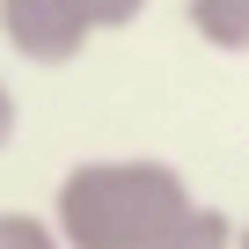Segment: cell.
<instances>
[{
	"instance_id": "cell-1",
	"label": "cell",
	"mask_w": 249,
	"mask_h": 249,
	"mask_svg": "<svg viewBox=\"0 0 249 249\" xmlns=\"http://www.w3.org/2000/svg\"><path fill=\"white\" fill-rule=\"evenodd\" d=\"M191 213V176L154 154H88L52 183V227L66 249H161Z\"/></svg>"
},
{
	"instance_id": "cell-2",
	"label": "cell",
	"mask_w": 249,
	"mask_h": 249,
	"mask_svg": "<svg viewBox=\"0 0 249 249\" xmlns=\"http://www.w3.org/2000/svg\"><path fill=\"white\" fill-rule=\"evenodd\" d=\"M0 44H8L22 66H73L95 30L73 15V0H0Z\"/></svg>"
},
{
	"instance_id": "cell-3",
	"label": "cell",
	"mask_w": 249,
	"mask_h": 249,
	"mask_svg": "<svg viewBox=\"0 0 249 249\" xmlns=\"http://www.w3.org/2000/svg\"><path fill=\"white\" fill-rule=\"evenodd\" d=\"M183 22L205 52L249 59V0H183Z\"/></svg>"
},
{
	"instance_id": "cell-4",
	"label": "cell",
	"mask_w": 249,
	"mask_h": 249,
	"mask_svg": "<svg viewBox=\"0 0 249 249\" xmlns=\"http://www.w3.org/2000/svg\"><path fill=\"white\" fill-rule=\"evenodd\" d=\"M161 249H234V220H227L220 205H198V213H191Z\"/></svg>"
},
{
	"instance_id": "cell-5",
	"label": "cell",
	"mask_w": 249,
	"mask_h": 249,
	"mask_svg": "<svg viewBox=\"0 0 249 249\" xmlns=\"http://www.w3.org/2000/svg\"><path fill=\"white\" fill-rule=\"evenodd\" d=\"M0 249H66L52 213H0Z\"/></svg>"
},
{
	"instance_id": "cell-6",
	"label": "cell",
	"mask_w": 249,
	"mask_h": 249,
	"mask_svg": "<svg viewBox=\"0 0 249 249\" xmlns=\"http://www.w3.org/2000/svg\"><path fill=\"white\" fill-rule=\"evenodd\" d=\"M73 15L95 30V37H117V30H132L147 15V0H73Z\"/></svg>"
},
{
	"instance_id": "cell-7",
	"label": "cell",
	"mask_w": 249,
	"mask_h": 249,
	"mask_svg": "<svg viewBox=\"0 0 249 249\" xmlns=\"http://www.w3.org/2000/svg\"><path fill=\"white\" fill-rule=\"evenodd\" d=\"M15 124H22V110H15V88L0 81V154H8V140H15Z\"/></svg>"
},
{
	"instance_id": "cell-8",
	"label": "cell",
	"mask_w": 249,
	"mask_h": 249,
	"mask_svg": "<svg viewBox=\"0 0 249 249\" xmlns=\"http://www.w3.org/2000/svg\"><path fill=\"white\" fill-rule=\"evenodd\" d=\"M234 249H249V220H234Z\"/></svg>"
}]
</instances>
